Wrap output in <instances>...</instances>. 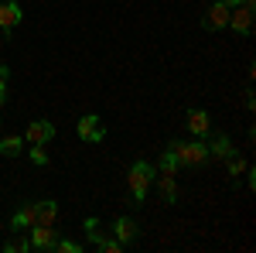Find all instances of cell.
Here are the masks:
<instances>
[{"mask_svg":"<svg viewBox=\"0 0 256 253\" xmlns=\"http://www.w3.org/2000/svg\"><path fill=\"white\" fill-rule=\"evenodd\" d=\"M0 76H7V65H4V62H0Z\"/></svg>","mask_w":256,"mask_h":253,"instance_id":"25","label":"cell"},{"mask_svg":"<svg viewBox=\"0 0 256 253\" xmlns=\"http://www.w3.org/2000/svg\"><path fill=\"white\" fill-rule=\"evenodd\" d=\"M208 123H212V120H208V113H205V110H192V113H188V130H192L195 137H205V134H208Z\"/></svg>","mask_w":256,"mask_h":253,"instance_id":"11","label":"cell"},{"mask_svg":"<svg viewBox=\"0 0 256 253\" xmlns=\"http://www.w3.org/2000/svg\"><path fill=\"white\" fill-rule=\"evenodd\" d=\"M76 130H79V137L86 140V144H99V140L106 137V127H102V120H99L96 113H86Z\"/></svg>","mask_w":256,"mask_h":253,"instance_id":"3","label":"cell"},{"mask_svg":"<svg viewBox=\"0 0 256 253\" xmlns=\"http://www.w3.org/2000/svg\"><path fill=\"white\" fill-rule=\"evenodd\" d=\"M86 236H89V243H92V246L102 243V226H99V219H92V215L86 219Z\"/></svg>","mask_w":256,"mask_h":253,"instance_id":"17","label":"cell"},{"mask_svg":"<svg viewBox=\"0 0 256 253\" xmlns=\"http://www.w3.org/2000/svg\"><path fill=\"white\" fill-rule=\"evenodd\" d=\"M229 11H232V7H226L222 0H216V4L208 7V14L202 18V24H205L208 31H218V28H226V24H229Z\"/></svg>","mask_w":256,"mask_h":253,"instance_id":"8","label":"cell"},{"mask_svg":"<svg viewBox=\"0 0 256 253\" xmlns=\"http://www.w3.org/2000/svg\"><path fill=\"white\" fill-rule=\"evenodd\" d=\"M31 161H34V164H48V151H44V144H31Z\"/></svg>","mask_w":256,"mask_h":253,"instance_id":"20","label":"cell"},{"mask_svg":"<svg viewBox=\"0 0 256 253\" xmlns=\"http://www.w3.org/2000/svg\"><path fill=\"white\" fill-rule=\"evenodd\" d=\"M31 233V250H52L55 246V226H31L28 229Z\"/></svg>","mask_w":256,"mask_h":253,"instance_id":"9","label":"cell"},{"mask_svg":"<svg viewBox=\"0 0 256 253\" xmlns=\"http://www.w3.org/2000/svg\"><path fill=\"white\" fill-rule=\"evenodd\" d=\"M126 185H130L134 202H137V205H144V198H147L150 185H154V168H150L147 161H137V164L130 168V175H126Z\"/></svg>","mask_w":256,"mask_h":253,"instance_id":"1","label":"cell"},{"mask_svg":"<svg viewBox=\"0 0 256 253\" xmlns=\"http://www.w3.org/2000/svg\"><path fill=\"white\" fill-rule=\"evenodd\" d=\"M226 7H239V4H246V7H253V0H222Z\"/></svg>","mask_w":256,"mask_h":253,"instance_id":"24","label":"cell"},{"mask_svg":"<svg viewBox=\"0 0 256 253\" xmlns=\"http://www.w3.org/2000/svg\"><path fill=\"white\" fill-rule=\"evenodd\" d=\"M113 233H116V239L126 246V243H134V239H137V222H134V219H126V215H120L116 222H113Z\"/></svg>","mask_w":256,"mask_h":253,"instance_id":"10","label":"cell"},{"mask_svg":"<svg viewBox=\"0 0 256 253\" xmlns=\"http://www.w3.org/2000/svg\"><path fill=\"white\" fill-rule=\"evenodd\" d=\"M52 137H55V123H48V120H31L28 130H24L28 144H48Z\"/></svg>","mask_w":256,"mask_h":253,"instance_id":"6","label":"cell"},{"mask_svg":"<svg viewBox=\"0 0 256 253\" xmlns=\"http://www.w3.org/2000/svg\"><path fill=\"white\" fill-rule=\"evenodd\" d=\"M232 151H236V147H232V140L226 134H218L216 140L208 144V154H216V157H232Z\"/></svg>","mask_w":256,"mask_h":253,"instance_id":"13","label":"cell"},{"mask_svg":"<svg viewBox=\"0 0 256 253\" xmlns=\"http://www.w3.org/2000/svg\"><path fill=\"white\" fill-rule=\"evenodd\" d=\"M99 250H106V253H120V250H123V243H120V239H106V236H102Z\"/></svg>","mask_w":256,"mask_h":253,"instance_id":"22","label":"cell"},{"mask_svg":"<svg viewBox=\"0 0 256 253\" xmlns=\"http://www.w3.org/2000/svg\"><path fill=\"white\" fill-rule=\"evenodd\" d=\"M20 21H24V11H20L18 0H0V31H14Z\"/></svg>","mask_w":256,"mask_h":253,"instance_id":"5","label":"cell"},{"mask_svg":"<svg viewBox=\"0 0 256 253\" xmlns=\"http://www.w3.org/2000/svg\"><path fill=\"white\" fill-rule=\"evenodd\" d=\"M0 123H4V120H0Z\"/></svg>","mask_w":256,"mask_h":253,"instance_id":"26","label":"cell"},{"mask_svg":"<svg viewBox=\"0 0 256 253\" xmlns=\"http://www.w3.org/2000/svg\"><path fill=\"white\" fill-rule=\"evenodd\" d=\"M171 151H174L178 164H188V168H198V164L208 161V144H202V140H192V144H171Z\"/></svg>","mask_w":256,"mask_h":253,"instance_id":"2","label":"cell"},{"mask_svg":"<svg viewBox=\"0 0 256 253\" xmlns=\"http://www.w3.org/2000/svg\"><path fill=\"white\" fill-rule=\"evenodd\" d=\"M10 226H14V233H24V229H31V226H34V209H31V205L18 209V212H14V219H10Z\"/></svg>","mask_w":256,"mask_h":253,"instance_id":"12","label":"cell"},{"mask_svg":"<svg viewBox=\"0 0 256 253\" xmlns=\"http://www.w3.org/2000/svg\"><path fill=\"white\" fill-rule=\"evenodd\" d=\"M31 250V243L28 239H20V236H14V239H7L4 243V253H28Z\"/></svg>","mask_w":256,"mask_h":253,"instance_id":"18","label":"cell"},{"mask_svg":"<svg viewBox=\"0 0 256 253\" xmlns=\"http://www.w3.org/2000/svg\"><path fill=\"white\" fill-rule=\"evenodd\" d=\"M178 168H181V164H178L174 151H171V147H168V151H164V154H160V161H158V171H160V175H178Z\"/></svg>","mask_w":256,"mask_h":253,"instance_id":"14","label":"cell"},{"mask_svg":"<svg viewBox=\"0 0 256 253\" xmlns=\"http://www.w3.org/2000/svg\"><path fill=\"white\" fill-rule=\"evenodd\" d=\"M229 28L236 31V35H253V7H246V4H239L229 11Z\"/></svg>","mask_w":256,"mask_h":253,"instance_id":"4","label":"cell"},{"mask_svg":"<svg viewBox=\"0 0 256 253\" xmlns=\"http://www.w3.org/2000/svg\"><path fill=\"white\" fill-rule=\"evenodd\" d=\"M20 147H24V137H4V140H0V154L4 157L20 154Z\"/></svg>","mask_w":256,"mask_h":253,"instance_id":"16","label":"cell"},{"mask_svg":"<svg viewBox=\"0 0 256 253\" xmlns=\"http://www.w3.org/2000/svg\"><path fill=\"white\" fill-rule=\"evenodd\" d=\"M0 103H7V76H0Z\"/></svg>","mask_w":256,"mask_h":253,"instance_id":"23","label":"cell"},{"mask_svg":"<svg viewBox=\"0 0 256 253\" xmlns=\"http://www.w3.org/2000/svg\"><path fill=\"white\" fill-rule=\"evenodd\" d=\"M246 168H250V164H246L242 157H229V175H242Z\"/></svg>","mask_w":256,"mask_h":253,"instance_id":"21","label":"cell"},{"mask_svg":"<svg viewBox=\"0 0 256 253\" xmlns=\"http://www.w3.org/2000/svg\"><path fill=\"white\" fill-rule=\"evenodd\" d=\"M52 250H58V253H82V246H79V243H72V239H55Z\"/></svg>","mask_w":256,"mask_h":253,"instance_id":"19","label":"cell"},{"mask_svg":"<svg viewBox=\"0 0 256 253\" xmlns=\"http://www.w3.org/2000/svg\"><path fill=\"white\" fill-rule=\"evenodd\" d=\"M31 209H34V226H55V219H58V202L44 198V202H31Z\"/></svg>","mask_w":256,"mask_h":253,"instance_id":"7","label":"cell"},{"mask_svg":"<svg viewBox=\"0 0 256 253\" xmlns=\"http://www.w3.org/2000/svg\"><path fill=\"white\" fill-rule=\"evenodd\" d=\"M160 198H164V202H178V185H174V175H160Z\"/></svg>","mask_w":256,"mask_h":253,"instance_id":"15","label":"cell"}]
</instances>
